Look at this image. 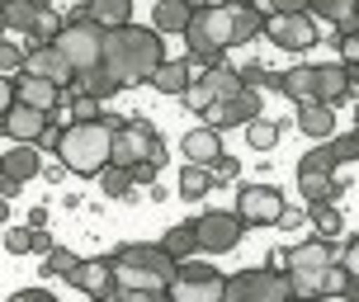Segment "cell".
Returning <instances> with one entry per match:
<instances>
[{"label": "cell", "instance_id": "db71d44e", "mask_svg": "<svg viewBox=\"0 0 359 302\" xmlns=\"http://www.w3.org/2000/svg\"><path fill=\"white\" fill-rule=\"evenodd\" d=\"M345 71H350V90H359V62H350Z\"/></svg>", "mask_w": 359, "mask_h": 302}, {"label": "cell", "instance_id": "f6af8a7d", "mask_svg": "<svg viewBox=\"0 0 359 302\" xmlns=\"http://www.w3.org/2000/svg\"><path fill=\"white\" fill-rule=\"evenodd\" d=\"M341 57H345V67H350V62H359V34L355 38H341Z\"/></svg>", "mask_w": 359, "mask_h": 302}, {"label": "cell", "instance_id": "f546056e", "mask_svg": "<svg viewBox=\"0 0 359 302\" xmlns=\"http://www.w3.org/2000/svg\"><path fill=\"white\" fill-rule=\"evenodd\" d=\"M341 165H345V160H341V151H336V142H317L303 160H298V175H307V170H317V175H336Z\"/></svg>", "mask_w": 359, "mask_h": 302}, {"label": "cell", "instance_id": "7a4b0ae2", "mask_svg": "<svg viewBox=\"0 0 359 302\" xmlns=\"http://www.w3.org/2000/svg\"><path fill=\"white\" fill-rule=\"evenodd\" d=\"M123 118H95V123H67L62 132V146H57V160L67 165V175L95 179L109 165V146H114V128Z\"/></svg>", "mask_w": 359, "mask_h": 302}, {"label": "cell", "instance_id": "ac0fdd59", "mask_svg": "<svg viewBox=\"0 0 359 302\" xmlns=\"http://www.w3.org/2000/svg\"><path fill=\"white\" fill-rule=\"evenodd\" d=\"M227 274H208V279H175L165 298L170 302H222Z\"/></svg>", "mask_w": 359, "mask_h": 302}, {"label": "cell", "instance_id": "30bf717a", "mask_svg": "<svg viewBox=\"0 0 359 302\" xmlns=\"http://www.w3.org/2000/svg\"><path fill=\"white\" fill-rule=\"evenodd\" d=\"M260 114H265V99H260V90H241V95H232V99H217V104L203 109L208 128H217V132L246 128L251 118H260Z\"/></svg>", "mask_w": 359, "mask_h": 302}, {"label": "cell", "instance_id": "7c38bea8", "mask_svg": "<svg viewBox=\"0 0 359 302\" xmlns=\"http://www.w3.org/2000/svg\"><path fill=\"white\" fill-rule=\"evenodd\" d=\"M67 284L81 288L86 298H109V293H114V260H109V255H90V260L76 265V274Z\"/></svg>", "mask_w": 359, "mask_h": 302}, {"label": "cell", "instance_id": "d6a6232c", "mask_svg": "<svg viewBox=\"0 0 359 302\" xmlns=\"http://www.w3.org/2000/svg\"><path fill=\"white\" fill-rule=\"evenodd\" d=\"M95 179H100V189H104L109 198H133L137 194V184H133V175H128L123 165H104Z\"/></svg>", "mask_w": 359, "mask_h": 302}, {"label": "cell", "instance_id": "c3c4849f", "mask_svg": "<svg viewBox=\"0 0 359 302\" xmlns=\"http://www.w3.org/2000/svg\"><path fill=\"white\" fill-rule=\"evenodd\" d=\"M19 189H24V184H19V179H5V175H0V198H15Z\"/></svg>", "mask_w": 359, "mask_h": 302}, {"label": "cell", "instance_id": "1f68e13d", "mask_svg": "<svg viewBox=\"0 0 359 302\" xmlns=\"http://www.w3.org/2000/svg\"><path fill=\"white\" fill-rule=\"evenodd\" d=\"M279 128H284V123H274V118H265V114H260V118H251L241 132H246V146H251V151H274Z\"/></svg>", "mask_w": 359, "mask_h": 302}, {"label": "cell", "instance_id": "ffe728a7", "mask_svg": "<svg viewBox=\"0 0 359 302\" xmlns=\"http://www.w3.org/2000/svg\"><path fill=\"white\" fill-rule=\"evenodd\" d=\"M118 90H123V85H118V81L109 76V67L100 62V67H90V71H76L72 85H67V95H90V99H100V104H104V99L118 95Z\"/></svg>", "mask_w": 359, "mask_h": 302}, {"label": "cell", "instance_id": "be15d7a7", "mask_svg": "<svg viewBox=\"0 0 359 302\" xmlns=\"http://www.w3.org/2000/svg\"><path fill=\"white\" fill-rule=\"evenodd\" d=\"M0 15H5V0H0Z\"/></svg>", "mask_w": 359, "mask_h": 302}, {"label": "cell", "instance_id": "52a82bcc", "mask_svg": "<svg viewBox=\"0 0 359 302\" xmlns=\"http://www.w3.org/2000/svg\"><path fill=\"white\" fill-rule=\"evenodd\" d=\"M232 213L241 217L246 227H279V217L288 213L284 189H279V184H241Z\"/></svg>", "mask_w": 359, "mask_h": 302}, {"label": "cell", "instance_id": "83f0119b", "mask_svg": "<svg viewBox=\"0 0 359 302\" xmlns=\"http://www.w3.org/2000/svg\"><path fill=\"white\" fill-rule=\"evenodd\" d=\"M213 194V170L208 165H180V198H189V203H198V198Z\"/></svg>", "mask_w": 359, "mask_h": 302}, {"label": "cell", "instance_id": "7402d4cb", "mask_svg": "<svg viewBox=\"0 0 359 302\" xmlns=\"http://www.w3.org/2000/svg\"><path fill=\"white\" fill-rule=\"evenodd\" d=\"M350 95V71H345V62H322L317 67V104L336 109Z\"/></svg>", "mask_w": 359, "mask_h": 302}, {"label": "cell", "instance_id": "9a60e30c", "mask_svg": "<svg viewBox=\"0 0 359 302\" xmlns=\"http://www.w3.org/2000/svg\"><path fill=\"white\" fill-rule=\"evenodd\" d=\"M180 151H184V160L189 165H213L217 156H222V132L217 128H189L184 137H180Z\"/></svg>", "mask_w": 359, "mask_h": 302}, {"label": "cell", "instance_id": "f35d334b", "mask_svg": "<svg viewBox=\"0 0 359 302\" xmlns=\"http://www.w3.org/2000/svg\"><path fill=\"white\" fill-rule=\"evenodd\" d=\"M336 265H341L350 279H359V236H350V241H345V250H341V260H336Z\"/></svg>", "mask_w": 359, "mask_h": 302}, {"label": "cell", "instance_id": "5b68a950", "mask_svg": "<svg viewBox=\"0 0 359 302\" xmlns=\"http://www.w3.org/2000/svg\"><path fill=\"white\" fill-rule=\"evenodd\" d=\"M222 302H298L284 269H241L227 274Z\"/></svg>", "mask_w": 359, "mask_h": 302}, {"label": "cell", "instance_id": "3957f363", "mask_svg": "<svg viewBox=\"0 0 359 302\" xmlns=\"http://www.w3.org/2000/svg\"><path fill=\"white\" fill-rule=\"evenodd\" d=\"M109 260H114V288H142V293H170L180 269L161 246H147V241H128Z\"/></svg>", "mask_w": 359, "mask_h": 302}, {"label": "cell", "instance_id": "e575fe53", "mask_svg": "<svg viewBox=\"0 0 359 302\" xmlns=\"http://www.w3.org/2000/svg\"><path fill=\"white\" fill-rule=\"evenodd\" d=\"M312 231H317L322 241H336V236L345 231L341 208H336V203H322V208H312Z\"/></svg>", "mask_w": 359, "mask_h": 302}, {"label": "cell", "instance_id": "7dc6e473", "mask_svg": "<svg viewBox=\"0 0 359 302\" xmlns=\"http://www.w3.org/2000/svg\"><path fill=\"white\" fill-rule=\"evenodd\" d=\"M147 160H151L156 170H165V160H170V156H165V142H156V146H151V156H147Z\"/></svg>", "mask_w": 359, "mask_h": 302}, {"label": "cell", "instance_id": "836d02e7", "mask_svg": "<svg viewBox=\"0 0 359 302\" xmlns=\"http://www.w3.org/2000/svg\"><path fill=\"white\" fill-rule=\"evenodd\" d=\"M76 265H81V255L67 250V246H53L48 255H43V274H48V279H72Z\"/></svg>", "mask_w": 359, "mask_h": 302}, {"label": "cell", "instance_id": "94428289", "mask_svg": "<svg viewBox=\"0 0 359 302\" xmlns=\"http://www.w3.org/2000/svg\"><path fill=\"white\" fill-rule=\"evenodd\" d=\"M355 128H359V109H355Z\"/></svg>", "mask_w": 359, "mask_h": 302}, {"label": "cell", "instance_id": "f5cc1de1", "mask_svg": "<svg viewBox=\"0 0 359 302\" xmlns=\"http://www.w3.org/2000/svg\"><path fill=\"white\" fill-rule=\"evenodd\" d=\"M0 227H10V198H0Z\"/></svg>", "mask_w": 359, "mask_h": 302}, {"label": "cell", "instance_id": "8d00e7d4", "mask_svg": "<svg viewBox=\"0 0 359 302\" xmlns=\"http://www.w3.org/2000/svg\"><path fill=\"white\" fill-rule=\"evenodd\" d=\"M208 170H213V189H222V184H232V179L241 175V165H236V156H227V151H222V156H217L213 165H208Z\"/></svg>", "mask_w": 359, "mask_h": 302}, {"label": "cell", "instance_id": "816d5d0a", "mask_svg": "<svg viewBox=\"0 0 359 302\" xmlns=\"http://www.w3.org/2000/svg\"><path fill=\"white\" fill-rule=\"evenodd\" d=\"M341 298H345V302H359V279H350V284H345Z\"/></svg>", "mask_w": 359, "mask_h": 302}, {"label": "cell", "instance_id": "60d3db41", "mask_svg": "<svg viewBox=\"0 0 359 302\" xmlns=\"http://www.w3.org/2000/svg\"><path fill=\"white\" fill-rule=\"evenodd\" d=\"M19 104V90H15V76H0V118Z\"/></svg>", "mask_w": 359, "mask_h": 302}, {"label": "cell", "instance_id": "11a10c76", "mask_svg": "<svg viewBox=\"0 0 359 302\" xmlns=\"http://www.w3.org/2000/svg\"><path fill=\"white\" fill-rule=\"evenodd\" d=\"M184 5H189V10H194V15H198V10H208L213 0H184Z\"/></svg>", "mask_w": 359, "mask_h": 302}, {"label": "cell", "instance_id": "603a6c76", "mask_svg": "<svg viewBox=\"0 0 359 302\" xmlns=\"http://www.w3.org/2000/svg\"><path fill=\"white\" fill-rule=\"evenodd\" d=\"M189 19H194V10H189L184 0H156V5H151V29H156L161 38L165 34H184Z\"/></svg>", "mask_w": 359, "mask_h": 302}, {"label": "cell", "instance_id": "9f6ffc18", "mask_svg": "<svg viewBox=\"0 0 359 302\" xmlns=\"http://www.w3.org/2000/svg\"><path fill=\"white\" fill-rule=\"evenodd\" d=\"M29 5H34V10H53V0H29Z\"/></svg>", "mask_w": 359, "mask_h": 302}, {"label": "cell", "instance_id": "9c48e42d", "mask_svg": "<svg viewBox=\"0 0 359 302\" xmlns=\"http://www.w3.org/2000/svg\"><path fill=\"white\" fill-rule=\"evenodd\" d=\"M161 142V132L147 123V118H123V123L114 128V146H109V165H123L133 170L137 160L151 156V146Z\"/></svg>", "mask_w": 359, "mask_h": 302}, {"label": "cell", "instance_id": "ee69618b", "mask_svg": "<svg viewBox=\"0 0 359 302\" xmlns=\"http://www.w3.org/2000/svg\"><path fill=\"white\" fill-rule=\"evenodd\" d=\"M269 15H307V0H269Z\"/></svg>", "mask_w": 359, "mask_h": 302}, {"label": "cell", "instance_id": "ab89813d", "mask_svg": "<svg viewBox=\"0 0 359 302\" xmlns=\"http://www.w3.org/2000/svg\"><path fill=\"white\" fill-rule=\"evenodd\" d=\"M128 175H133V184H137V189H151V184H156V175H161V170H156V165H151V160H137V165H133V170H128Z\"/></svg>", "mask_w": 359, "mask_h": 302}, {"label": "cell", "instance_id": "e7e4bbea", "mask_svg": "<svg viewBox=\"0 0 359 302\" xmlns=\"http://www.w3.org/2000/svg\"><path fill=\"white\" fill-rule=\"evenodd\" d=\"M0 137H5V128H0Z\"/></svg>", "mask_w": 359, "mask_h": 302}, {"label": "cell", "instance_id": "6da1fadb", "mask_svg": "<svg viewBox=\"0 0 359 302\" xmlns=\"http://www.w3.org/2000/svg\"><path fill=\"white\" fill-rule=\"evenodd\" d=\"M165 62V38L151 24H123V29H109L104 34V67L118 85H151L156 67Z\"/></svg>", "mask_w": 359, "mask_h": 302}, {"label": "cell", "instance_id": "2e32d148", "mask_svg": "<svg viewBox=\"0 0 359 302\" xmlns=\"http://www.w3.org/2000/svg\"><path fill=\"white\" fill-rule=\"evenodd\" d=\"M15 90H19V104L29 109H43V114H53V109H62V85H53V81H43V76H15Z\"/></svg>", "mask_w": 359, "mask_h": 302}, {"label": "cell", "instance_id": "6f0895ef", "mask_svg": "<svg viewBox=\"0 0 359 302\" xmlns=\"http://www.w3.org/2000/svg\"><path fill=\"white\" fill-rule=\"evenodd\" d=\"M350 142H355V160H359V128H355V132H350Z\"/></svg>", "mask_w": 359, "mask_h": 302}, {"label": "cell", "instance_id": "4316f807", "mask_svg": "<svg viewBox=\"0 0 359 302\" xmlns=\"http://www.w3.org/2000/svg\"><path fill=\"white\" fill-rule=\"evenodd\" d=\"M156 246H161L165 255H170V260H175V265H180V260H189V255H194V250H198L194 222H175V227L165 231V236H161V241H156Z\"/></svg>", "mask_w": 359, "mask_h": 302}, {"label": "cell", "instance_id": "b9f144b4", "mask_svg": "<svg viewBox=\"0 0 359 302\" xmlns=\"http://www.w3.org/2000/svg\"><path fill=\"white\" fill-rule=\"evenodd\" d=\"M208 274H217L213 265H198V260H180L175 279H208Z\"/></svg>", "mask_w": 359, "mask_h": 302}, {"label": "cell", "instance_id": "4fadbf2b", "mask_svg": "<svg viewBox=\"0 0 359 302\" xmlns=\"http://www.w3.org/2000/svg\"><path fill=\"white\" fill-rule=\"evenodd\" d=\"M48 123H53V114L29 109V104H15L5 118H0V128H5V137H10V142H29V146H38V137L48 132Z\"/></svg>", "mask_w": 359, "mask_h": 302}, {"label": "cell", "instance_id": "6125c7cd", "mask_svg": "<svg viewBox=\"0 0 359 302\" xmlns=\"http://www.w3.org/2000/svg\"><path fill=\"white\" fill-rule=\"evenodd\" d=\"M0 34H5V19H0Z\"/></svg>", "mask_w": 359, "mask_h": 302}, {"label": "cell", "instance_id": "d4e9b609", "mask_svg": "<svg viewBox=\"0 0 359 302\" xmlns=\"http://www.w3.org/2000/svg\"><path fill=\"white\" fill-rule=\"evenodd\" d=\"M279 90H284L298 109H303V104H317V67H293V71H284Z\"/></svg>", "mask_w": 359, "mask_h": 302}, {"label": "cell", "instance_id": "ba28073f", "mask_svg": "<svg viewBox=\"0 0 359 302\" xmlns=\"http://www.w3.org/2000/svg\"><path fill=\"white\" fill-rule=\"evenodd\" d=\"M194 236H198V250L203 255H227V250L241 246V236H246V222L227 208H208V213L194 217Z\"/></svg>", "mask_w": 359, "mask_h": 302}, {"label": "cell", "instance_id": "d6986e66", "mask_svg": "<svg viewBox=\"0 0 359 302\" xmlns=\"http://www.w3.org/2000/svg\"><path fill=\"white\" fill-rule=\"evenodd\" d=\"M0 175L5 179H19V184H29V179L43 175V160H38V146L29 142H15V151H0Z\"/></svg>", "mask_w": 359, "mask_h": 302}, {"label": "cell", "instance_id": "4dcf8cb0", "mask_svg": "<svg viewBox=\"0 0 359 302\" xmlns=\"http://www.w3.org/2000/svg\"><path fill=\"white\" fill-rule=\"evenodd\" d=\"M38 15H43V10H34V5H29V0H5V29H10V34H34V24H38Z\"/></svg>", "mask_w": 359, "mask_h": 302}, {"label": "cell", "instance_id": "277c9868", "mask_svg": "<svg viewBox=\"0 0 359 302\" xmlns=\"http://www.w3.org/2000/svg\"><path fill=\"white\" fill-rule=\"evenodd\" d=\"M336 250H331V241H322V236H307V241H298L293 250H284V274L288 284H293V298L298 302H322L326 293V274L336 269Z\"/></svg>", "mask_w": 359, "mask_h": 302}, {"label": "cell", "instance_id": "680465c9", "mask_svg": "<svg viewBox=\"0 0 359 302\" xmlns=\"http://www.w3.org/2000/svg\"><path fill=\"white\" fill-rule=\"evenodd\" d=\"M95 302H118V298H114V293H109V298H95Z\"/></svg>", "mask_w": 359, "mask_h": 302}, {"label": "cell", "instance_id": "f1b7e54d", "mask_svg": "<svg viewBox=\"0 0 359 302\" xmlns=\"http://www.w3.org/2000/svg\"><path fill=\"white\" fill-rule=\"evenodd\" d=\"M307 15L331 24V29H341L345 19H359V0H307Z\"/></svg>", "mask_w": 359, "mask_h": 302}, {"label": "cell", "instance_id": "8992f818", "mask_svg": "<svg viewBox=\"0 0 359 302\" xmlns=\"http://www.w3.org/2000/svg\"><path fill=\"white\" fill-rule=\"evenodd\" d=\"M53 48L72 62V71H90V67L104 62V29L95 19H67Z\"/></svg>", "mask_w": 359, "mask_h": 302}, {"label": "cell", "instance_id": "44dd1931", "mask_svg": "<svg viewBox=\"0 0 359 302\" xmlns=\"http://www.w3.org/2000/svg\"><path fill=\"white\" fill-rule=\"evenodd\" d=\"M189 85H194V67H189L184 57H165L161 67H156V76H151V90H156V95H170V99L184 95Z\"/></svg>", "mask_w": 359, "mask_h": 302}, {"label": "cell", "instance_id": "5bb4252c", "mask_svg": "<svg viewBox=\"0 0 359 302\" xmlns=\"http://www.w3.org/2000/svg\"><path fill=\"white\" fill-rule=\"evenodd\" d=\"M24 76H43V81H53V85L67 90L76 71H72V62L48 43V48H29V57H24Z\"/></svg>", "mask_w": 359, "mask_h": 302}, {"label": "cell", "instance_id": "cb8c5ba5", "mask_svg": "<svg viewBox=\"0 0 359 302\" xmlns=\"http://www.w3.org/2000/svg\"><path fill=\"white\" fill-rule=\"evenodd\" d=\"M298 132H307L312 142H331V137H336V109L303 104L298 109Z\"/></svg>", "mask_w": 359, "mask_h": 302}, {"label": "cell", "instance_id": "91938a15", "mask_svg": "<svg viewBox=\"0 0 359 302\" xmlns=\"http://www.w3.org/2000/svg\"><path fill=\"white\" fill-rule=\"evenodd\" d=\"M76 5H81V10H86V5H90V0H76Z\"/></svg>", "mask_w": 359, "mask_h": 302}, {"label": "cell", "instance_id": "484cf974", "mask_svg": "<svg viewBox=\"0 0 359 302\" xmlns=\"http://www.w3.org/2000/svg\"><path fill=\"white\" fill-rule=\"evenodd\" d=\"M86 15L109 34V29H123V24H133V0H90Z\"/></svg>", "mask_w": 359, "mask_h": 302}, {"label": "cell", "instance_id": "e0dca14e", "mask_svg": "<svg viewBox=\"0 0 359 302\" xmlns=\"http://www.w3.org/2000/svg\"><path fill=\"white\" fill-rule=\"evenodd\" d=\"M350 189L341 175H317V170H307L298 175V194H303L307 208H322V203H341V194Z\"/></svg>", "mask_w": 359, "mask_h": 302}, {"label": "cell", "instance_id": "8fae6325", "mask_svg": "<svg viewBox=\"0 0 359 302\" xmlns=\"http://www.w3.org/2000/svg\"><path fill=\"white\" fill-rule=\"evenodd\" d=\"M265 38L284 53H307L317 43V19L312 15H265Z\"/></svg>", "mask_w": 359, "mask_h": 302}, {"label": "cell", "instance_id": "bcb514c9", "mask_svg": "<svg viewBox=\"0 0 359 302\" xmlns=\"http://www.w3.org/2000/svg\"><path fill=\"white\" fill-rule=\"evenodd\" d=\"M29 250H38V255H48V250H53V236H48V231L38 227V231H34V241H29Z\"/></svg>", "mask_w": 359, "mask_h": 302}, {"label": "cell", "instance_id": "d590c367", "mask_svg": "<svg viewBox=\"0 0 359 302\" xmlns=\"http://www.w3.org/2000/svg\"><path fill=\"white\" fill-rule=\"evenodd\" d=\"M24 57H29V48H19V43H10V38H0V76H19V71H24Z\"/></svg>", "mask_w": 359, "mask_h": 302}, {"label": "cell", "instance_id": "f907efd6", "mask_svg": "<svg viewBox=\"0 0 359 302\" xmlns=\"http://www.w3.org/2000/svg\"><path fill=\"white\" fill-rule=\"evenodd\" d=\"M62 175H67V165H62V160H57L53 170H43V179H48V184H57V179H62Z\"/></svg>", "mask_w": 359, "mask_h": 302}, {"label": "cell", "instance_id": "681fc988", "mask_svg": "<svg viewBox=\"0 0 359 302\" xmlns=\"http://www.w3.org/2000/svg\"><path fill=\"white\" fill-rule=\"evenodd\" d=\"M24 227H48V208H34V213H29V222H24Z\"/></svg>", "mask_w": 359, "mask_h": 302}, {"label": "cell", "instance_id": "7bdbcfd3", "mask_svg": "<svg viewBox=\"0 0 359 302\" xmlns=\"http://www.w3.org/2000/svg\"><path fill=\"white\" fill-rule=\"evenodd\" d=\"M5 302H57L48 288H19V293H10Z\"/></svg>", "mask_w": 359, "mask_h": 302}, {"label": "cell", "instance_id": "74e56055", "mask_svg": "<svg viewBox=\"0 0 359 302\" xmlns=\"http://www.w3.org/2000/svg\"><path fill=\"white\" fill-rule=\"evenodd\" d=\"M29 241H34V227H10L5 231V250H10V255H29Z\"/></svg>", "mask_w": 359, "mask_h": 302}]
</instances>
